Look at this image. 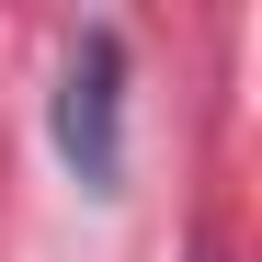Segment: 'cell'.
<instances>
[{
  "label": "cell",
  "mask_w": 262,
  "mask_h": 262,
  "mask_svg": "<svg viewBox=\"0 0 262 262\" xmlns=\"http://www.w3.org/2000/svg\"><path fill=\"white\" fill-rule=\"evenodd\" d=\"M57 148L80 171V194H125V34L92 23L57 80Z\"/></svg>",
  "instance_id": "cell-1"
}]
</instances>
